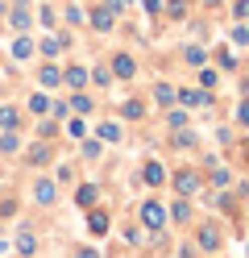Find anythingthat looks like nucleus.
Listing matches in <instances>:
<instances>
[{
  "label": "nucleus",
  "mask_w": 249,
  "mask_h": 258,
  "mask_svg": "<svg viewBox=\"0 0 249 258\" xmlns=\"http://www.w3.org/2000/svg\"><path fill=\"white\" fill-rule=\"evenodd\" d=\"M199 183H204L199 171H175V191H179V196H195Z\"/></svg>",
  "instance_id": "f257e3e1"
},
{
  "label": "nucleus",
  "mask_w": 249,
  "mask_h": 258,
  "mask_svg": "<svg viewBox=\"0 0 249 258\" xmlns=\"http://www.w3.org/2000/svg\"><path fill=\"white\" fill-rule=\"evenodd\" d=\"M141 221H145V229H162V225H166V208L158 200H145L141 204Z\"/></svg>",
  "instance_id": "f03ea898"
},
{
  "label": "nucleus",
  "mask_w": 249,
  "mask_h": 258,
  "mask_svg": "<svg viewBox=\"0 0 249 258\" xmlns=\"http://www.w3.org/2000/svg\"><path fill=\"white\" fill-rule=\"evenodd\" d=\"M112 75H116V79H133V75H137V58H133L129 50L112 54Z\"/></svg>",
  "instance_id": "7ed1b4c3"
},
{
  "label": "nucleus",
  "mask_w": 249,
  "mask_h": 258,
  "mask_svg": "<svg viewBox=\"0 0 249 258\" xmlns=\"http://www.w3.org/2000/svg\"><path fill=\"white\" fill-rule=\"evenodd\" d=\"M112 25H116V13H112L108 5H96V9H92V29H96V34H108Z\"/></svg>",
  "instance_id": "20e7f679"
},
{
  "label": "nucleus",
  "mask_w": 249,
  "mask_h": 258,
  "mask_svg": "<svg viewBox=\"0 0 249 258\" xmlns=\"http://www.w3.org/2000/svg\"><path fill=\"white\" fill-rule=\"evenodd\" d=\"M62 84L71 88V92H83V88L92 84V75H88V67H66L62 71Z\"/></svg>",
  "instance_id": "39448f33"
},
{
  "label": "nucleus",
  "mask_w": 249,
  "mask_h": 258,
  "mask_svg": "<svg viewBox=\"0 0 249 258\" xmlns=\"http://www.w3.org/2000/svg\"><path fill=\"white\" fill-rule=\"evenodd\" d=\"M9 25L17 29V34H25V29L33 25V17H29V9H25V0H17V5H13V17H9Z\"/></svg>",
  "instance_id": "423d86ee"
},
{
  "label": "nucleus",
  "mask_w": 249,
  "mask_h": 258,
  "mask_svg": "<svg viewBox=\"0 0 249 258\" xmlns=\"http://www.w3.org/2000/svg\"><path fill=\"white\" fill-rule=\"evenodd\" d=\"M141 183H149V187H162V183H166V171H162V163H154V158H149V163L141 167Z\"/></svg>",
  "instance_id": "0eeeda50"
},
{
  "label": "nucleus",
  "mask_w": 249,
  "mask_h": 258,
  "mask_svg": "<svg viewBox=\"0 0 249 258\" xmlns=\"http://www.w3.org/2000/svg\"><path fill=\"white\" fill-rule=\"evenodd\" d=\"M54 196H58L54 179H38V183H33V200H38V204H54Z\"/></svg>",
  "instance_id": "6e6552de"
},
{
  "label": "nucleus",
  "mask_w": 249,
  "mask_h": 258,
  "mask_svg": "<svg viewBox=\"0 0 249 258\" xmlns=\"http://www.w3.org/2000/svg\"><path fill=\"white\" fill-rule=\"evenodd\" d=\"M199 246L204 250H220V229H216V225H199Z\"/></svg>",
  "instance_id": "1a4fd4ad"
},
{
  "label": "nucleus",
  "mask_w": 249,
  "mask_h": 258,
  "mask_svg": "<svg viewBox=\"0 0 249 258\" xmlns=\"http://www.w3.org/2000/svg\"><path fill=\"white\" fill-rule=\"evenodd\" d=\"M183 104H212V92H195V88H183L179 92Z\"/></svg>",
  "instance_id": "9d476101"
},
{
  "label": "nucleus",
  "mask_w": 249,
  "mask_h": 258,
  "mask_svg": "<svg viewBox=\"0 0 249 258\" xmlns=\"http://www.w3.org/2000/svg\"><path fill=\"white\" fill-rule=\"evenodd\" d=\"M17 125H21V112L13 104H0V129H17Z\"/></svg>",
  "instance_id": "9b49d317"
},
{
  "label": "nucleus",
  "mask_w": 249,
  "mask_h": 258,
  "mask_svg": "<svg viewBox=\"0 0 249 258\" xmlns=\"http://www.w3.org/2000/svg\"><path fill=\"white\" fill-rule=\"evenodd\" d=\"M75 200H79V204H83V208H92V204H96V200H100V187H96V183H83V187H79V191H75Z\"/></svg>",
  "instance_id": "f8f14e48"
},
{
  "label": "nucleus",
  "mask_w": 249,
  "mask_h": 258,
  "mask_svg": "<svg viewBox=\"0 0 249 258\" xmlns=\"http://www.w3.org/2000/svg\"><path fill=\"white\" fill-rule=\"evenodd\" d=\"M13 58H17V62H25V58H33V42H29L25 34H21V38L13 42Z\"/></svg>",
  "instance_id": "ddd939ff"
},
{
  "label": "nucleus",
  "mask_w": 249,
  "mask_h": 258,
  "mask_svg": "<svg viewBox=\"0 0 249 258\" xmlns=\"http://www.w3.org/2000/svg\"><path fill=\"white\" fill-rule=\"evenodd\" d=\"M183 62H191V67H204V62H208V50H204V46H187V50H183Z\"/></svg>",
  "instance_id": "4468645a"
},
{
  "label": "nucleus",
  "mask_w": 249,
  "mask_h": 258,
  "mask_svg": "<svg viewBox=\"0 0 249 258\" xmlns=\"http://www.w3.org/2000/svg\"><path fill=\"white\" fill-rule=\"evenodd\" d=\"M21 150V138L13 134V129H5V134H0V154H17Z\"/></svg>",
  "instance_id": "2eb2a0df"
},
{
  "label": "nucleus",
  "mask_w": 249,
  "mask_h": 258,
  "mask_svg": "<svg viewBox=\"0 0 249 258\" xmlns=\"http://www.w3.org/2000/svg\"><path fill=\"white\" fill-rule=\"evenodd\" d=\"M112 79H116V75H112V67H108V62H100V67L92 71V84H96V88H108Z\"/></svg>",
  "instance_id": "dca6fc26"
},
{
  "label": "nucleus",
  "mask_w": 249,
  "mask_h": 258,
  "mask_svg": "<svg viewBox=\"0 0 249 258\" xmlns=\"http://www.w3.org/2000/svg\"><path fill=\"white\" fill-rule=\"evenodd\" d=\"M154 100H158V104H166V108H171V104L179 100V92H175L171 84H158V88H154Z\"/></svg>",
  "instance_id": "f3484780"
},
{
  "label": "nucleus",
  "mask_w": 249,
  "mask_h": 258,
  "mask_svg": "<svg viewBox=\"0 0 249 258\" xmlns=\"http://www.w3.org/2000/svg\"><path fill=\"white\" fill-rule=\"evenodd\" d=\"M88 229L100 237V233H108V217L104 213H100V208H92V217H88Z\"/></svg>",
  "instance_id": "a211bd4d"
},
{
  "label": "nucleus",
  "mask_w": 249,
  "mask_h": 258,
  "mask_svg": "<svg viewBox=\"0 0 249 258\" xmlns=\"http://www.w3.org/2000/svg\"><path fill=\"white\" fill-rule=\"evenodd\" d=\"M38 84H42V88H58V84H62V71H58V67H42Z\"/></svg>",
  "instance_id": "6ab92c4d"
},
{
  "label": "nucleus",
  "mask_w": 249,
  "mask_h": 258,
  "mask_svg": "<svg viewBox=\"0 0 249 258\" xmlns=\"http://www.w3.org/2000/svg\"><path fill=\"white\" fill-rule=\"evenodd\" d=\"M17 250H21V254H25V258H29V254H38V237H33V233H29V229H25V233H21V237H17Z\"/></svg>",
  "instance_id": "aec40b11"
},
{
  "label": "nucleus",
  "mask_w": 249,
  "mask_h": 258,
  "mask_svg": "<svg viewBox=\"0 0 249 258\" xmlns=\"http://www.w3.org/2000/svg\"><path fill=\"white\" fill-rule=\"evenodd\" d=\"M29 112H38V117L50 112V96H46V92H33V96H29Z\"/></svg>",
  "instance_id": "412c9836"
},
{
  "label": "nucleus",
  "mask_w": 249,
  "mask_h": 258,
  "mask_svg": "<svg viewBox=\"0 0 249 258\" xmlns=\"http://www.w3.org/2000/svg\"><path fill=\"white\" fill-rule=\"evenodd\" d=\"M62 46H66V38H42V54H46V58H58Z\"/></svg>",
  "instance_id": "4be33fe9"
},
{
  "label": "nucleus",
  "mask_w": 249,
  "mask_h": 258,
  "mask_svg": "<svg viewBox=\"0 0 249 258\" xmlns=\"http://www.w3.org/2000/svg\"><path fill=\"white\" fill-rule=\"evenodd\" d=\"M121 112H125L129 121H141V117H145V104H141V100H125V104H121Z\"/></svg>",
  "instance_id": "5701e85b"
},
{
  "label": "nucleus",
  "mask_w": 249,
  "mask_h": 258,
  "mask_svg": "<svg viewBox=\"0 0 249 258\" xmlns=\"http://www.w3.org/2000/svg\"><path fill=\"white\" fill-rule=\"evenodd\" d=\"M166 125H171V134H175V129H187V112H183V108H171V112H166Z\"/></svg>",
  "instance_id": "b1692460"
},
{
  "label": "nucleus",
  "mask_w": 249,
  "mask_h": 258,
  "mask_svg": "<svg viewBox=\"0 0 249 258\" xmlns=\"http://www.w3.org/2000/svg\"><path fill=\"white\" fill-rule=\"evenodd\" d=\"M216 84H220V75H216L212 67H199V88H204V92H212Z\"/></svg>",
  "instance_id": "393cba45"
},
{
  "label": "nucleus",
  "mask_w": 249,
  "mask_h": 258,
  "mask_svg": "<svg viewBox=\"0 0 249 258\" xmlns=\"http://www.w3.org/2000/svg\"><path fill=\"white\" fill-rule=\"evenodd\" d=\"M50 163V146H33L29 150V167H46Z\"/></svg>",
  "instance_id": "a878e982"
},
{
  "label": "nucleus",
  "mask_w": 249,
  "mask_h": 258,
  "mask_svg": "<svg viewBox=\"0 0 249 258\" xmlns=\"http://www.w3.org/2000/svg\"><path fill=\"white\" fill-rule=\"evenodd\" d=\"M100 138H104V142H121V125H116V121H104V125H100Z\"/></svg>",
  "instance_id": "bb28decb"
},
{
  "label": "nucleus",
  "mask_w": 249,
  "mask_h": 258,
  "mask_svg": "<svg viewBox=\"0 0 249 258\" xmlns=\"http://www.w3.org/2000/svg\"><path fill=\"white\" fill-rule=\"evenodd\" d=\"M71 108H75V112H92V96H88V92H75V96H71Z\"/></svg>",
  "instance_id": "cd10ccee"
},
{
  "label": "nucleus",
  "mask_w": 249,
  "mask_h": 258,
  "mask_svg": "<svg viewBox=\"0 0 249 258\" xmlns=\"http://www.w3.org/2000/svg\"><path fill=\"white\" fill-rule=\"evenodd\" d=\"M171 217H175V221L183 225V221L191 217V204H187V200H175V204H171Z\"/></svg>",
  "instance_id": "c85d7f7f"
},
{
  "label": "nucleus",
  "mask_w": 249,
  "mask_h": 258,
  "mask_svg": "<svg viewBox=\"0 0 249 258\" xmlns=\"http://www.w3.org/2000/svg\"><path fill=\"white\" fill-rule=\"evenodd\" d=\"M166 17H187V0H171V5H166Z\"/></svg>",
  "instance_id": "c756f323"
},
{
  "label": "nucleus",
  "mask_w": 249,
  "mask_h": 258,
  "mask_svg": "<svg viewBox=\"0 0 249 258\" xmlns=\"http://www.w3.org/2000/svg\"><path fill=\"white\" fill-rule=\"evenodd\" d=\"M175 146H179V150H191V146H195V134H187V129H179V134H175Z\"/></svg>",
  "instance_id": "7c9ffc66"
},
{
  "label": "nucleus",
  "mask_w": 249,
  "mask_h": 258,
  "mask_svg": "<svg viewBox=\"0 0 249 258\" xmlns=\"http://www.w3.org/2000/svg\"><path fill=\"white\" fill-rule=\"evenodd\" d=\"M216 62H220V67H224V71H237V58H232L228 50H216Z\"/></svg>",
  "instance_id": "2f4dec72"
},
{
  "label": "nucleus",
  "mask_w": 249,
  "mask_h": 258,
  "mask_svg": "<svg viewBox=\"0 0 249 258\" xmlns=\"http://www.w3.org/2000/svg\"><path fill=\"white\" fill-rule=\"evenodd\" d=\"M232 42H237V46H249V25H237V29H232V34H228Z\"/></svg>",
  "instance_id": "473e14b6"
},
{
  "label": "nucleus",
  "mask_w": 249,
  "mask_h": 258,
  "mask_svg": "<svg viewBox=\"0 0 249 258\" xmlns=\"http://www.w3.org/2000/svg\"><path fill=\"white\" fill-rule=\"evenodd\" d=\"M237 125H245V129H249V96L237 104Z\"/></svg>",
  "instance_id": "72a5a7b5"
},
{
  "label": "nucleus",
  "mask_w": 249,
  "mask_h": 258,
  "mask_svg": "<svg viewBox=\"0 0 249 258\" xmlns=\"http://www.w3.org/2000/svg\"><path fill=\"white\" fill-rule=\"evenodd\" d=\"M83 21V9L79 5H66V25H79Z\"/></svg>",
  "instance_id": "f704fd0d"
},
{
  "label": "nucleus",
  "mask_w": 249,
  "mask_h": 258,
  "mask_svg": "<svg viewBox=\"0 0 249 258\" xmlns=\"http://www.w3.org/2000/svg\"><path fill=\"white\" fill-rule=\"evenodd\" d=\"M83 129H88V125H83L79 117H75V121H66V134H71V138H83Z\"/></svg>",
  "instance_id": "c9c22d12"
},
{
  "label": "nucleus",
  "mask_w": 249,
  "mask_h": 258,
  "mask_svg": "<svg viewBox=\"0 0 249 258\" xmlns=\"http://www.w3.org/2000/svg\"><path fill=\"white\" fill-rule=\"evenodd\" d=\"M212 183H216V187H224V183H228V171H220V167H212Z\"/></svg>",
  "instance_id": "e433bc0d"
},
{
  "label": "nucleus",
  "mask_w": 249,
  "mask_h": 258,
  "mask_svg": "<svg viewBox=\"0 0 249 258\" xmlns=\"http://www.w3.org/2000/svg\"><path fill=\"white\" fill-rule=\"evenodd\" d=\"M83 154H88V158H100V142H83Z\"/></svg>",
  "instance_id": "4c0bfd02"
},
{
  "label": "nucleus",
  "mask_w": 249,
  "mask_h": 258,
  "mask_svg": "<svg viewBox=\"0 0 249 258\" xmlns=\"http://www.w3.org/2000/svg\"><path fill=\"white\" fill-rule=\"evenodd\" d=\"M241 17H249V0H237V21Z\"/></svg>",
  "instance_id": "58836bf2"
},
{
  "label": "nucleus",
  "mask_w": 249,
  "mask_h": 258,
  "mask_svg": "<svg viewBox=\"0 0 249 258\" xmlns=\"http://www.w3.org/2000/svg\"><path fill=\"white\" fill-rule=\"evenodd\" d=\"M75 254H79V258H100V254H96L92 246H83V250H75Z\"/></svg>",
  "instance_id": "ea45409f"
}]
</instances>
